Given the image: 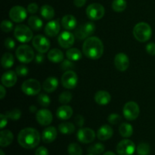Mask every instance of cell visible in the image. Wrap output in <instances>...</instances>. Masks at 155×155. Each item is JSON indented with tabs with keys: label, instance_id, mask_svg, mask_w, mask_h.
I'll return each mask as SVG.
<instances>
[{
	"label": "cell",
	"instance_id": "1",
	"mask_svg": "<svg viewBox=\"0 0 155 155\" xmlns=\"http://www.w3.org/2000/svg\"><path fill=\"white\" fill-rule=\"evenodd\" d=\"M83 53L92 60L99 59L104 53V45L99 38L90 36L83 42Z\"/></svg>",
	"mask_w": 155,
	"mask_h": 155
},
{
	"label": "cell",
	"instance_id": "2",
	"mask_svg": "<svg viewBox=\"0 0 155 155\" xmlns=\"http://www.w3.org/2000/svg\"><path fill=\"white\" fill-rule=\"evenodd\" d=\"M40 134L34 128L23 129L18 135V142L22 148L26 149H33L38 146L40 142Z\"/></svg>",
	"mask_w": 155,
	"mask_h": 155
},
{
	"label": "cell",
	"instance_id": "3",
	"mask_svg": "<svg viewBox=\"0 0 155 155\" xmlns=\"http://www.w3.org/2000/svg\"><path fill=\"white\" fill-rule=\"evenodd\" d=\"M133 35L137 41L145 42L151 39V35H152V30L149 24L147 23H138L133 29Z\"/></svg>",
	"mask_w": 155,
	"mask_h": 155
},
{
	"label": "cell",
	"instance_id": "4",
	"mask_svg": "<svg viewBox=\"0 0 155 155\" xmlns=\"http://www.w3.org/2000/svg\"><path fill=\"white\" fill-rule=\"evenodd\" d=\"M17 58L24 64H28L35 58V54L33 48L27 45H21L15 51Z\"/></svg>",
	"mask_w": 155,
	"mask_h": 155
},
{
	"label": "cell",
	"instance_id": "5",
	"mask_svg": "<svg viewBox=\"0 0 155 155\" xmlns=\"http://www.w3.org/2000/svg\"><path fill=\"white\" fill-rule=\"evenodd\" d=\"M14 36L16 38L17 40L22 43L30 42L33 38V32L30 27L24 25V24H19L16 26L14 30Z\"/></svg>",
	"mask_w": 155,
	"mask_h": 155
},
{
	"label": "cell",
	"instance_id": "6",
	"mask_svg": "<svg viewBox=\"0 0 155 155\" xmlns=\"http://www.w3.org/2000/svg\"><path fill=\"white\" fill-rule=\"evenodd\" d=\"M40 83L35 79H29L25 80L21 86V90L25 95L33 96L39 94L41 91Z\"/></svg>",
	"mask_w": 155,
	"mask_h": 155
},
{
	"label": "cell",
	"instance_id": "7",
	"mask_svg": "<svg viewBox=\"0 0 155 155\" xmlns=\"http://www.w3.org/2000/svg\"><path fill=\"white\" fill-rule=\"evenodd\" d=\"M95 31V25L92 22H86L79 26L75 30V36L77 39L83 40L90 37Z\"/></svg>",
	"mask_w": 155,
	"mask_h": 155
},
{
	"label": "cell",
	"instance_id": "8",
	"mask_svg": "<svg viewBox=\"0 0 155 155\" xmlns=\"http://www.w3.org/2000/svg\"><path fill=\"white\" fill-rule=\"evenodd\" d=\"M124 116L127 120H135L139 117L140 113V109L139 105L135 101H129L126 103L123 109Z\"/></svg>",
	"mask_w": 155,
	"mask_h": 155
},
{
	"label": "cell",
	"instance_id": "9",
	"mask_svg": "<svg viewBox=\"0 0 155 155\" xmlns=\"http://www.w3.org/2000/svg\"><path fill=\"white\" fill-rule=\"evenodd\" d=\"M105 10L104 6L99 3H92L86 8V15L89 19L92 21H98L104 17Z\"/></svg>",
	"mask_w": 155,
	"mask_h": 155
},
{
	"label": "cell",
	"instance_id": "10",
	"mask_svg": "<svg viewBox=\"0 0 155 155\" xmlns=\"http://www.w3.org/2000/svg\"><path fill=\"white\" fill-rule=\"evenodd\" d=\"M135 151L136 145L130 139L121 140L117 145V152L119 155H133Z\"/></svg>",
	"mask_w": 155,
	"mask_h": 155
},
{
	"label": "cell",
	"instance_id": "11",
	"mask_svg": "<svg viewBox=\"0 0 155 155\" xmlns=\"http://www.w3.org/2000/svg\"><path fill=\"white\" fill-rule=\"evenodd\" d=\"M78 82V77L73 71H65L61 77V83L64 88L72 89L75 88Z\"/></svg>",
	"mask_w": 155,
	"mask_h": 155
},
{
	"label": "cell",
	"instance_id": "12",
	"mask_svg": "<svg viewBox=\"0 0 155 155\" xmlns=\"http://www.w3.org/2000/svg\"><path fill=\"white\" fill-rule=\"evenodd\" d=\"M33 45L35 49L40 53H46L50 48V42L46 37L37 35L33 39Z\"/></svg>",
	"mask_w": 155,
	"mask_h": 155
},
{
	"label": "cell",
	"instance_id": "13",
	"mask_svg": "<svg viewBox=\"0 0 155 155\" xmlns=\"http://www.w3.org/2000/svg\"><path fill=\"white\" fill-rule=\"evenodd\" d=\"M27 16V10L21 5L14 6L9 12V17L15 23H21Z\"/></svg>",
	"mask_w": 155,
	"mask_h": 155
},
{
	"label": "cell",
	"instance_id": "14",
	"mask_svg": "<svg viewBox=\"0 0 155 155\" xmlns=\"http://www.w3.org/2000/svg\"><path fill=\"white\" fill-rule=\"evenodd\" d=\"M95 133L90 128H81L78 130L77 134L79 142L83 144H89L95 139Z\"/></svg>",
	"mask_w": 155,
	"mask_h": 155
},
{
	"label": "cell",
	"instance_id": "15",
	"mask_svg": "<svg viewBox=\"0 0 155 155\" xmlns=\"http://www.w3.org/2000/svg\"><path fill=\"white\" fill-rule=\"evenodd\" d=\"M114 65L115 68L119 71L124 72V71H127L130 66L129 57L123 52L118 53L114 58Z\"/></svg>",
	"mask_w": 155,
	"mask_h": 155
},
{
	"label": "cell",
	"instance_id": "16",
	"mask_svg": "<svg viewBox=\"0 0 155 155\" xmlns=\"http://www.w3.org/2000/svg\"><path fill=\"white\" fill-rule=\"evenodd\" d=\"M37 122L42 126H48L52 122V114L48 109H41L38 110L36 114Z\"/></svg>",
	"mask_w": 155,
	"mask_h": 155
},
{
	"label": "cell",
	"instance_id": "17",
	"mask_svg": "<svg viewBox=\"0 0 155 155\" xmlns=\"http://www.w3.org/2000/svg\"><path fill=\"white\" fill-rule=\"evenodd\" d=\"M58 41L63 48H70L74 43V35L69 31H64L59 35Z\"/></svg>",
	"mask_w": 155,
	"mask_h": 155
},
{
	"label": "cell",
	"instance_id": "18",
	"mask_svg": "<svg viewBox=\"0 0 155 155\" xmlns=\"http://www.w3.org/2000/svg\"><path fill=\"white\" fill-rule=\"evenodd\" d=\"M2 83L5 87H12L18 81V74L13 71H6L2 76Z\"/></svg>",
	"mask_w": 155,
	"mask_h": 155
},
{
	"label": "cell",
	"instance_id": "19",
	"mask_svg": "<svg viewBox=\"0 0 155 155\" xmlns=\"http://www.w3.org/2000/svg\"><path fill=\"white\" fill-rule=\"evenodd\" d=\"M60 32V24L58 20L51 21L45 27V33L49 37H54Z\"/></svg>",
	"mask_w": 155,
	"mask_h": 155
},
{
	"label": "cell",
	"instance_id": "20",
	"mask_svg": "<svg viewBox=\"0 0 155 155\" xmlns=\"http://www.w3.org/2000/svg\"><path fill=\"white\" fill-rule=\"evenodd\" d=\"M57 130L54 127H48L43 130L42 134V139L45 143H51L57 137Z\"/></svg>",
	"mask_w": 155,
	"mask_h": 155
},
{
	"label": "cell",
	"instance_id": "21",
	"mask_svg": "<svg viewBox=\"0 0 155 155\" xmlns=\"http://www.w3.org/2000/svg\"><path fill=\"white\" fill-rule=\"evenodd\" d=\"M73 113H74V110H73L72 107L71 106L64 104L58 108L57 111H56V116L61 120H67L72 117Z\"/></svg>",
	"mask_w": 155,
	"mask_h": 155
},
{
	"label": "cell",
	"instance_id": "22",
	"mask_svg": "<svg viewBox=\"0 0 155 155\" xmlns=\"http://www.w3.org/2000/svg\"><path fill=\"white\" fill-rule=\"evenodd\" d=\"M114 130L109 125H103L98 129L97 132V137L101 141L108 140L112 137Z\"/></svg>",
	"mask_w": 155,
	"mask_h": 155
},
{
	"label": "cell",
	"instance_id": "23",
	"mask_svg": "<svg viewBox=\"0 0 155 155\" xmlns=\"http://www.w3.org/2000/svg\"><path fill=\"white\" fill-rule=\"evenodd\" d=\"M58 86V80L54 77H48L42 83L43 90L48 93H51V92L55 91Z\"/></svg>",
	"mask_w": 155,
	"mask_h": 155
},
{
	"label": "cell",
	"instance_id": "24",
	"mask_svg": "<svg viewBox=\"0 0 155 155\" xmlns=\"http://www.w3.org/2000/svg\"><path fill=\"white\" fill-rule=\"evenodd\" d=\"M14 140V135L10 130H2L0 133V146L5 148L12 143Z\"/></svg>",
	"mask_w": 155,
	"mask_h": 155
},
{
	"label": "cell",
	"instance_id": "25",
	"mask_svg": "<svg viewBox=\"0 0 155 155\" xmlns=\"http://www.w3.org/2000/svg\"><path fill=\"white\" fill-rule=\"evenodd\" d=\"M110 100H111V96L107 91H98L95 95V102L100 105H106L110 102Z\"/></svg>",
	"mask_w": 155,
	"mask_h": 155
},
{
	"label": "cell",
	"instance_id": "26",
	"mask_svg": "<svg viewBox=\"0 0 155 155\" xmlns=\"http://www.w3.org/2000/svg\"><path fill=\"white\" fill-rule=\"evenodd\" d=\"M77 19H76L74 15H64L61 19L62 27L67 30H71L75 29L76 27H77Z\"/></svg>",
	"mask_w": 155,
	"mask_h": 155
},
{
	"label": "cell",
	"instance_id": "27",
	"mask_svg": "<svg viewBox=\"0 0 155 155\" xmlns=\"http://www.w3.org/2000/svg\"><path fill=\"white\" fill-rule=\"evenodd\" d=\"M48 58L53 63H60L64 61V54L58 48H53L48 51Z\"/></svg>",
	"mask_w": 155,
	"mask_h": 155
},
{
	"label": "cell",
	"instance_id": "28",
	"mask_svg": "<svg viewBox=\"0 0 155 155\" xmlns=\"http://www.w3.org/2000/svg\"><path fill=\"white\" fill-rule=\"evenodd\" d=\"M40 14L45 20H51L54 16V10L51 5H44L40 8Z\"/></svg>",
	"mask_w": 155,
	"mask_h": 155
},
{
	"label": "cell",
	"instance_id": "29",
	"mask_svg": "<svg viewBox=\"0 0 155 155\" xmlns=\"http://www.w3.org/2000/svg\"><path fill=\"white\" fill-rule=\"evenodd\" d=\"M58 130L61 133L64 135L72 134L75 131V126L70 122H64L58 125Z\"/></svg>",
	"mask_w": 155,
	"mask_h": 155
},
{
	"label": "cell",
	"instance_id": "30",
	"mask_svg": "<svg viewBox=\"0 0 155 155\" xmlns=\"http://www.w3.org/2000/svg\"><path fill=\"white\" fill-rule=\"evenodd\" d=\"M28 25L30 26V28L36 31H39L41 30L42 27L43 23H42V20L37 16H31L28 19Z\"/></svg>",
	"mask_w": 155,
	"mask_h": 155
},
{
	"label": "cell",
	"instance_id": "31",
	"mask_svg": "<svg viewBox=\"0 0 155 155\" xmlns=\"http://www.w3.org/2000/svg\"><path fill=\"white\" fill-rule=\"evenodd\" d=\"M119 133L124 138L131 137L133 133V128L130 124L123 123L119 127Z\"/></svg>",
	"mask_w": 155,
	"mask_h": 155
},
{
	"label": "cell",
	"instance_id": "32",
	"mask_svg": "<svg viewBox=\"0 0 155 155\" xmlns=\"http://www.w3.org/2000/svg\"><path fill=\"white\" fill-rule=\"evenodd\" d=\"M14 63H15V59H14V56L12 55V54L6 52L3 54L1 59V64L3 68L7 69V68H12Z\"/></svg>",
	"mask_w": 155,
	"mask_h": 155
},
{
	"label": "cell",
	"instance_id": "33",
	"mask_svg": "<svg viewBox=\"0 0 155 155\" xmlns=\"http://www.w3.org/2000/svg\"><path fill=\"white\" fill-rule=\"evenodd\" d=\"M66 56L69 60L72 61H80L82 58V53L78 48H70L67 51Z\"/></svg>",
	"mask_w": 155,
	"mask_h": 155
},
{
	"label": "cell",
	"instance_id": "34",
	"mask_svg": "<svg viewBox=\"0 0 155 155\" xmlns=\"http://www.w3.org/2000/svg\"><path fill=\"white\" fill-rule=\"evenodd\" d=\"M88 152L89 154L94 155H99L102 154L104 151V145L101 143H95L91 145L88 148Z\"/></svg>",
	"mask_w": 155,
	"mask_h": 155
},
{
	"label": "cell",
	"instance_id": "35",
	"mask_svg": "<svg viewBox=\"0 0 155 155\" xmlns=\"http://www.w3.org/2000/svg\"><path fill=\"white\" fill-rule=\"evenodd\" d=\"M127 3L126 0H114L112 8L116 12H122L127 8Z\"/></svg>",
	"mask_w": 155,
	"mask_h": 155
},
{
	"label": "cell",
	"instance_id": "36",
	"mask_svg": "<svg viewBox=\"0 0 155 155\" xmlns=\"http://www.w3.org/2000/svg\"><path fill=\"white\" fill-rule=\"evenodd\" d=\"M68 151L69 155H83L82 148L77 143H71L68 145Z\"/></svg>",
	"mask_w": 155,
	"mask_h": 155
},
{
	"label": "cell",
	"instance_id": "37",
	"mask_svg": "<svg viewBox=\"0 0 155 155\" xmlns=\"http://www.w3.org/2000/svg\"><path fill=\"white\" fill-rule=\"evenodd\" d=\"M136 151L139 155H149L151 153V148L148 144L142 142L138 145L136 148Z\"/></svg>",
	"mask_w": 155,
	"mask_h": 155
},
{
	"label": "cell",
	"instance_id": "38",
	"mask_svg": "<svg viewBox=\"0 0 155 155\" xmlns=\"http://www.w3.org/2000/svg\"><path fill=\"white\" fill-rule=\"evenodd\" d=\"M5 114L7 116L9 120H12L13 121L18 120L21 117V111L18 108H14L10 111H7Z\"/></svg>",
	"mask_w": 155,
	"mask_h": 155
},
{
	"label": "cell",
	"instance_id": "39",
	"mask_svg": "<svg viewBox=\"0 0 155 155\" xmlns=\"http://www.w3.org/2000/svg\"><path fill=\"white\" fill-rule=\"evenodd\" d=\"M71 99H72V94L69 91H64L62 93H61L58 98L59 102L63 104H67L70 103Z\"/></svg>",
	"mask_w": 155,
	"mask_h": 155
},
{
	"label": "cell",
	"instance_id": "40",
	"mask_svg": "<svg viewBox=\"0 0 155 155\" xmlns=\"http://www.w3.org/2000/svg\"><path fill=\"white\" fill-rule=\"evenodd\" d=\"M37 101L41 106L44 107H48L51 103V99L46 94H40L37 97Z\"/></svg>",
	"mask_w": 155,
	"mask_h": 155
},
{
	"label": "cell",
	"instance_id": "41",
	"mask_svg": "<svg viewBox=\"0 0 155 155\" xmlns=\"http://www.w3.org/2000/svg\"><path fill=\"white\" fill-rule=\"evenodd\" d=\"M1 29L3 32L9 33L13 29V24L11 21H7V20H4L1 23Z\"/></svg>",
	"mask_w": 155,
	"mask_h": 155
},
{
	"label": "cell",
	"instance_id": "42",
	"mask_svg": "<svg viewBox=\"0 0 155 155\" xmlns=\"http://www.w3.org/2000/svg\"><path fill=\"white\" fill-rule=\"evenodd\" d=\"M29 70L25 65H18L16 68V74L20 77H25L28 74Z\"/></svg>",
	"mask_w": 155,
	"mask_h": 155
},
{
	"label": "cell",
	"instance_id": "43",
	"mask_svg": "<svg viewBox=\"0 0 155 155\" xmlns=\"http://www.w3.org/2000/svg\"><path fill=\"white\" fill-rule=\"evenodd\" d=\"M72 61L71 60H64L63 61L61 64V68L62 70L65 71H73V69H74L75 66H74V64L73 62H71Z\"/></svg>",
	"mask_w": 155,
	"mask_h": 155
},
{
	"label": "cell",
	"instance_id": "44",
	"mask_svg": "<svg viewBox=\"0 0 155 155\" xmlns=\"http://www.w3.org/2000/svg\"><path fill=\"white\" fill-rule=\"evenodd\" d=\"M120 116L119 114H110L108 116V117H107V121L110 124H112V125L117 124L118 123H120Z\"/></svg>",
	"mask_w": 155,
	"mask_h": 155
},
{
	"label": "cell",
	"instance_id": "45",
	"mask_svg": "<svg viewBox=\"0 0 155 155\" xmlns=\"http://www.w3.org/2000/svg\"><path fill=\"white\" fill-rule=\"evenodd\" d=\"M4 45L6 48L12 50L15 47V42L14 41V39H12V38H7V39H5V40Z\"/></svg>",
	"mask_w": 155,
	"mask_h": 155
},
{
	"label": "cell",
	"instance_id": "46",
	"mask_svg": "<svg viewBox=\"0 0 155 155\" xmlns=\"http://www.w3.org/2000/svg\"><path fill=\"white\" fill-rule=\"evenodd\" d=\"M146 51L150 55H155V43L150 42L146 45Z\"/></svg>",
	"mask_w": 155,
	"mask_h": 155
},
{
	"label": "cell",
	"instance_id": "47",
	"mask_svg": "<svg viewBox=\"0 0 155 155\" xmlns=\"http://www.w3.org/2000/svg\"><path fill=\"white\" fill-rule=\"evenodd\" d=\"M38 9H39V7L36 3H30L27 7V11L30 14L36 13L38 12Z\"/></svg>",
	"mask_w": 155,
	"mask_h": 155
},
{
	"label": "cell",
	"instance_id": "48",
	"mask_svg": "<svg viewBox=\"0 0 155 155\" xmlns=\"http://www.w3.org/2000/svg\"><path fill=\"white\" fill-rule=\"evenodd\" d=\"M48 151L46 148L43 146L39 147L36 149V152H35V155H48Z\"/></svg>",
	"mask_w": 155,
	"mask_h": 155
},
{
	"label": "cell",
	"instance_id": "49",
	"mask_svg": "<svg viewBox=\"0 0 155 155\" xmlns=\"http://www.w3.org/2000/svg\"><path fill=\"white\" fill-rule=\"evenodd\" d=\"M8 118L7 117L5 114H2L0 115V129H3L8 124Z\"/></svg>",
	"mask_w": 155,
	"mask_h": 155
},
{
	"label": "cell",
	"instance_id": "50",
	"mask_svg": "<svg viewBox=\"0 0 155 155\" xmlns=\"http://www.w3.org/2000/svg\"><path fill=\"white\" fill-rule=\"evenodd\" d=\"M75 122H76V124H77L78 127H82L85 122L84 118H83V116H81V115H77V116H76L75 117Z\"/></svg>",
	"mask_w": 155,
	"mask_h": 155
},
{
	"label": "cell",
	"instance_id": "51",
	"mask_svg": "<svg viewBox=\"0 0 155 155\" xmlns=\"http://www.w3.org/2000/svg\"><path fill=\"white\" fill-rule=\"evenodd\" d=\"M44 58H45V57H44L43 53L39 52L36 54V56H35V61L37 64H41L43 62Z\"/></svg>",
	"mask_w": 155,
	"mask_h": 155
},
{
	"label": "cell",
	"instance_id": "52",
	"mask_svg": "<svg viewBox=\"0 0 155 155\" xmlns=\"http://www.w3.org/2000/svg\"><path fill=\"white\" fill-rule=\"evenodd\" d=\"M86 2V0H74V3L75 6L77 8H81L85 5Z\"/></svg>",
	"mask_w": 155,
	"mask_h": 155
},
{
	"label": "cell",
	"instance_id": "53",
	"mask_svg": "<svg viewBox=\"0 0 155 155\" xmlns=\"http://www.w3.org/2000/svg\"><path fill=\"white\" fill-rule=\"evenodd\" d=\"M6 95V90L5 89V86L3 85L0 86V98L3 99Z\"/></svg>",
	"mask_w": 155,
	"mask_h": 155
},
{
	"label": "cell",
	"instance_id": "54",
	"mask_svg": "<svg viewBox=\"0 0 155 155\" xmlns=\"http://www.w3.org/2000/svg\"><path fill=\"white\" fill-rule=\"evenodd\" d=\"M36 110H37V109H36V106L32 105L30 107V110L32 112V113H35V112H36Z\"/></svg>",
	"mask_w": 155,
	"mask_h": 155
},
{
	"label": "cell",
	"instance_id": "55",
	"mask_svg": "<svg viewBox=\"0 0 155 155\" xmlns=\"http://www.w3.org/2000/svg\"><path fill=\"white\" fill-rule=\"evenodd\" d=\"M103 155H116V154H115L114 152H112V151H107V152L104 153Z\"/></svg>",
	"mask_w": 155,
	"mask_h": 155
},
{
	"label": "cell",
	"instance_id": "56",
	"mask_svg": "<svg viewBox=\"0 0 155 155\" xmlns=\"http://www.w3.org/2000/svg\"><path fill=\"white\" fill-rule=\"evenodd\" d=\"M0 155H5V154L4 151H3L2 150H0Z\"/></svg>",
	"mask_w": 155,
	"mask_h": 155
},
{
	"label": "cell",
	"instance_id": "57",
	"mask_svg": "<svg viewBox=\"0 0 155 155\" xmlns=\"http://www.w3.org/2000/svg\"><path fill=\"white\" fill-rule=\"evenodd\" d=\"M87 155H94V154H87Z\"/></svg>",
	"mask_w": 155,
	"mask_h": 155
}]
</instances>
